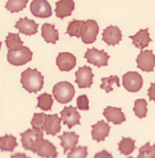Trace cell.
<instances>
[{
  "instance_id": "6",
  "label": "cell",
  "mask_w": 155,
  "mask_h": 158,
  "mask_svg": "<svg viewBox=\"0 0 155 158\" xmlns=\"http://www.w3.org/2000/svg\"><path fill=\"white\" fill-rule=\"evenodd\" d=\"M32 152L44 158H56L58 153L56 148L48 140L41 139L33 148Z\"/></svg>"
},
{
  "instance_id": "28",
  "label": "cell",
  "mask_w": 155,
  "mask_h": 158,
  "mask_svg": "<svg viewBox=\"0 0 155 158\" xmlns=\"http://www.w3.org/2000/svg\"><path fill=\"white\" fill-rule=\"evenodd\" d=\"M28 0H8L6 3V8L11 13L19 12L25 8Z\"/></svg>"
},
{
  "instance_id": "31",
  "label": "cell",
  "mask_w": 155,
  "mask_h": 158,
  "mask_svg": "<svg viewBox=\"0 0 155 158\" xmlns=\"http://www.w3.org/2000/svg\"><path fill=\"white\" fill-rule=\"evenodd\" d=\"M47 114L44 112L41 113H35L33 114V118L31 121V125L32 126L33 129H34L38 132H43L44 126L45 123V120Z\"/></svg>"
},
{
  "instance_id": "5",
  "label": "cell",
  "mask_w": 155,
  "mask_h": 158,
  "mask_svg": "<svg viewBox=\"0 0 155 158\" xmlns=\"http://www.w3.org/2000/svg\"><path fill=\"white\" fill-rule=\"evenodd\" d=\"M84 58L86 59L88 63L100 68L108 65V61L110 56L103 49L99 51L96 48H92L87 49Z\"/></svg>"
},
{
  "instance_id": "16",
  "label": "cell",
  "mask_w": 155,
  "mask_h": 158,
  "mask_svg": "<svg viewBox=\"0 0 155 158\" xmlns=\"http://www.w3.org/2000/svg\"><path fill=\"white\" fill-rule=\"evenodd\" d=\"M60 123H61V118L58 117L57 114H48L45 120L44 131H45L47 135L55 136L61 130Z\"/></svg>"
},
{
  "instance_id": "20",
  "label": "cell",
  "mask_w": 155,
  "mask_h": 158,
  "mask_svg": "<svg viewBox=\"0 0 155 158\" xmlns=\"http://www.w3.org/2000/svg\"><path fill=\"white\" fill-rule=\"evenodd\" d=\"M129 38L132 40V44L141 50L149 46L152 39L150 38L149 28L141 29L134 36H130Z\"/></svg>"
},
{
  "instance_id": "18",
  "label": "cell",
  "mask_w": 155,
  "mask_h": 158,
  "mask_svg": "<svg viewBox=\"0 0 155 158\" xmlns=\"http://www.w3.org/2000/svg\"><path fill=\"white\" fill-rule=\"evenodd\" d=\"M103 115L108 122L112 123L114 125H120L126 120L125 115L120 108L107 106L104 109Z\"/></svg>"
},
{
  "instance_id": "14",
  "label": "cell",
  "mask_w": 155,
  "mask_h": 158,
  "mask_svg": "<svg viewBox=\"0 0 155 158\" xmlns=\"http://www.w3.org/2000/svg\"><path fill=\"white\" fill-rule=\"evenodd\" d=\"M56 65L62 71H70L76 65V58L70 52H60L56 58Z\"/></svg>"
},
{
  "instance_id": "35",
  "label": "cell",
  "mask_w": 155,
  "mask_h": 158,
  "mask_svg": "<svg viewBox=\"0 0 155 158\" xmlns=\"http://www.w3.org/2000/svg\"><path fill=\"white\" fill-rule=\"evenodd\" d=\"M93 158H113V157L111 153H108L106 150H103V151L97 153Z\"/></svg>"
},
{
  "instance_id": "17",
  "label": "cell",
  "mask_w": 155,
  "mask_h": 158,
  "mask_svg": "<svg viewBox=\"0 0 155 158\" xmlns=\"http://www.w3.org/2000/svg\"><path fill=\"white\" fill-rule=\"evenodd\" d=\"M92 138L97 142L104 141L105 139L108 137L110 131V127L103 120L98 121L95 125H92Z\"/></svg>"
},
{
  "instance_id": "39",
  "label": "cell",
  "mask_w": 155,
  "mask_h": 158,
  "mask_svg": "<svg viewBox=\"0 0 155 158\" xmlns=\"http://www.w3.org/2000/svg\"><path fill=\"white\" fill-rule=\"evenodd\" d=\"M127 158H134V157H128Z\"/></svg>"
},
{
  "instance_id": "23",
  "label": "cell",
  "mask_w": 155,
  "mask_h": 158,
  "mask_svg": "<svg viewBox=\"0 0 155 158\" xmlns=\"http://www.w3.org/2000/svg\"><path fill=\"white\" fill-rule=\"evenodd\" d=\"M85 21L74 20L70 22L68 26L66 34L70 36H76L77 38L81 37L84 32Z\"/></svg>"
},
{
  "instance_id": "26",
  "label": "cell",
  "mask_w": 155,
  "mask_h": 158,
  "mask_svg": "<svg viewBox=\"0 0 155 158\" xmlns=\"http://www.w3.org/2000/svg\"><path fill=\"white\" fill-rule=\"evenodd\" d=\"M135 140L131 138L122 137L118 143V149L121 153L124 156L130 155L135 149Z\"/></svg>"
},
{
  "instance_id": "11",
  "label": "cell",
  "mask_w": 155,
  "mask_h": 158,
  "mask_svg": "<svg viewBox=\"0 0 155 158\" xmlns=\"http://www.w3.org/2000/svg\"><path fill=\"white\" fill-rule=\"evenodd\" d=\"M20 135L23 148L26 150H29L32 152L37 141L44 138L43 132H38L34 129H28L21 133Z\"/></svg>"
},
{
  "instance_id": "13",
  "label": "cell",
  "mask_w": 155,
  "mask_h": 158,
  "mask_svg": "<svg viewBox=\"0 0 155 158\" xmlns=\"http://www.w3.org/2000/svg\"><path fill=\"white\" fill-rule=\"evenodd\" d=\"M122 32L117 26H110L106 28L103 33V40L108 46H115L118 44L122 40Z\"/></svg>"
},
{
  "instance_id": "29",
  "label": "cell",
  "mask_w": 155,
  "mask_h": 158,
  "mask_svg": "<svg viewBox=\"0 0 155 158\" xmlns=\"http://www.w3.org/2000/svg\"><path fill=\"white\" fill-rule=\"evenodd\" d=\"M133 111L135 115L139 118L146 117L148 112L147 109V102L145 99H138L134 102Z\"/></svg>"
},
{
  "instance_id": "34",
  "label": "cell",
  "mask_w": 155,
  "mask_h": 158,
  "mask_svg": "<svg viewBox=\"0 0 155 158\" xmlns=\"http://www.w3.org/2000/svg\"><path fill=\"white\" fill-rule=\"evenodd\" d=\"M77 107L80 110H88L89 100L86 95H81L77 98Z\"/></svg>"
},
{
  "instance_id": "9",
  "label": "cell",
  "mask_w": 155,
  "mask_h": 158,
  "mask_svg": "<svg viewBox=\"0 0 155 158\" xmlns=\"http://www.w3.org/2000/svg\"><path fill=\"white\" fill-rule=\"evenodd\" d=\"M30 11L33 16L40 18H48L52 15L51 6L47 0H33Z\"/></svg>"
},
{
  "instance_id": "27",
  "label": "cell",
  "mask_w": 155,
  "mask_h": 158,
  "mask_svg": "<svg viewBox=\"0 0 155 158\" xmlns=\"http://www.w3.org/2000/svg\"><path fill=\"white\" fill-rule=\"evenodd\" d=\"M37 107L41 108L42 110L48 111L52 109L53 104V98L50 94L44 93L37 98Z\"/></svg>"
},
{
  "instance_id": "15",
  "label": "cell",
  "mask_w": 155,
  "mask_h": 158,
  "mask_svg": "<svg viewBox=\"0 0 155 158\" xmlns=\"http://www.w3.org/2000/svg\"><path fill=\"white\" fill-rule=\"evenodd\" d=\"M38 24L33 20H29L27 17L20 18L17 22L15 27L18 29L20 32L26 36H32L37 32Z\"/></svg>"
},
{
  "instance_id": "37",
  "label": "cell",
  "mask_w": 155,
  "mask_h": 158,
  "mask_svg": "<svg viewBox=\"0 0 155 158\" xmlns=\"http://www.w3.org/2000/svg\"><path fill=\"white\" fill-rule=\"evenodd\" d=\"M11 158H30L29 157L27 156L25 153H17L12 155L11 156Z\"/></svg>"
},
{
  "instance_id": "19",
  "label": "cell",
  "mask_w": 155,
  "mask_h": 158,
  "mask_svg": "<svg viewBox=\"0 0 155 158\" xmlns=\"http://www.w3.org/2000/svg\"><path fill=\"white\" fill-rule=\"evenodd\" d=\"M56 15L60 19L71 16L75 7L74 0H60L56 3Z\"/></svg>"
},
{
  "instance_id": "24",
  "label": "cell",
  "mask_w": 155,
  "mask_h": 158,
  "mask_svg": "<svg viewBox=\"0 0 155 158\" xmlns=\"http://www.w3.org/2000/svg\"><path fill=\"white\" fill-rule=\"evenodd\" d=\"M17 146L16 138L12 135H6L0 137V149L2 152H12Z\"/></svg>"
},
{
  "instance_id": "30",
  "label": "cell",
  "mask_w": 155,
  "mask_h": 158,
  "mask_svg": "<svg viewBox=\"0 0 155 158\" xmlns=\"http://www.w3.org/2000/svg\"><path fill=\"white\" fill-rule=\"evenodd\" d=\"M102 84L100 85V88L104 89L106 92L109 93L113 90L112 85L116 84L118 87H120V79L116 76H110L108 77L102 78Z\"/></svg>"
},
{
  "instance_id": "7",
  "label": "cell",
  "mask_w": 155,
  "mask_h": 158,
  "mask_svg": "<svg viewBox=\"0 0 155 158\" xmlns=\"http://www.w3.org/2000/svg\"><path fill=\"white\" fill-rule=\"evenodd\" d=\"M76 80L78 85V88L80 89L90 88L93 84L94 74L92 73V69L91 67L87 65L81 67L76 72Z\"/></svg>"
},
{
  "instance_id": "33",
  "label": "cell",
  "mask_w": 155,
  "mask_h": 158,
  "mask_svg": "<svg viewBox=\"0 0 155 158\" xmlns=\"http://www.w3.org/2000/svg\"><path fill=\"white\" fill-rule=\"evenodd\" d=\"M88 155V148L86 146H78L72 149L68 154L67 158H86Z\"/></svg>"
},
{
  "instance_id": "12",
  "label": "cell",
  "mask_w": 155,
  "mask_h": 158,
  "mask_svg": "<svg viewBox=\"0 0 155 158\" xmlns=\"http://www.w3.org/2000/svg\"><path fill=\"white\" fill-rule=\"evenodd\" d=\"M99 32V26L97 22L93 20L85 21V26L81 36L82 40L85 44H92L95 42Z\"/></svg>"
},
{
  "instance_id": "38",
  "label": "cell",
  "mask_w": 155,
  "mask_h": 158,
  "mask_svg": "<svg viewBox=\"0 0 155 158\" xmlns=\"http://www.w3.org/2000/svg\"><path fill=\"white\" fill-rule=\"evenodd\" d=\"M2 43L0 42V48H1V47H2Z\"/></svg>"
},
{
  "instance_id": "2",
  "label": "cell",
  "mask_w": 155,
  "mask_h": 158,
  "mask_svg": "<svg viewBox=\"0 0 155 158\" xmlns=\"http://www.w3.org/2000/svg\"><path fill=\"white\" fill-rule=\"evenodd\" d=\"M53 96L60 104L70 102L75 94L74 85L68 81H60L56 84L52 90Z\"/></svg>"
},
{
  "instance_id": "21",
  "label": "cell",
  "mask_w": 155,
  "mask_h": 158,
  "mask_svg": "<svg viewBox=\"0 0 155 158\" xmlns=\"http://www.w3.org/2000/svg\"><path fill=\"white\" fill-rule=\"evenodd\" d=\"M61 141V146L64 148V153L68 150H72L76 148L79 140V135L74 132H64L62 135L58 136Z\"/></svg>"
},
{
  "instance_id": "10",
  "label": "cell",
  "mask_w": 155,
  "mask_h": 158,
  "mask_svg": "<svg viewBox=\"0 0 155 158\" xmlns=\"http://www.w3.org/2000/svg\"><path fill=\"white\" fill-rule=\"evenodd\" d=\"M60 115L64 125H67L68 129H72L75 125H80V119L81 116L76 108L72 106H65L60 112Z\"/></svg>"
},
{
  "instance_id": "25",
  "label": "cell",
  "mask_w": 155,
  "mask_h": 158,
  "mask_svg": "<svg viewBox=\"0 0 155 158\" xmlns=\"http://www.w3.org/2000/svg\"><path fill=\"white\" fill-rule=\"evenodd\" d=\"M6 44L8 50L16 51L23 47L24 43L21 40L19 34L10 32L6 37Z\"/></svg>"
},
{
  "instance_id": "22",
  "label": "cell",
  "mask_w": 155,
  "mask_h": 158,
  "mask_svg": "<svg viewBox=\"0 0 155 158\" xmlns=\"http://www.w3.org/2000/svg\"><path fill=\"white\" fill-rule=\"evenodd\" d=\"M41 36L46 43L54 44L59 39V34L57 30L55 28V26L49 23L43 24L41 27Z\"/></svg>"
},
{
  "instance_id": "4",
  "label": "cell",
  "mask_w": 155,
  "mask_h": 158,
  "mask_svg": "<svg viewBox=\"0 0 155 158\" xmlns=\"http://www.w3.org/2000/svg\"><path fill=\"white\" fill-rule=\"evenodd\" d=\"M122 85L127 91L137 92L142 88L143 79L137 71H128L122 76Z\"/></svg>"
},
{
  "instance_id": "36",
  "label": "cell",
  "mask_w": 155,
  "mask_h": 158,
  "mask_svg": "<svg viewBox=\"0 0 155 158\" xmlns=\"http://www.w3.org/2000/svg\"><path fill=\"white\" fill-rule=\"evenodd\" d=\"M149 96L150 97V100L154 101V84H151V87L149 89Z\"/></svg>"
},
{
  "instance_id": "1",
  "label": "cell",
  "mask_w": 155,
  "mask_h": 158,
  "mask_svg": "<svg viewBox=\"0 0 155 158\" xmlns=\"http://www.w3.org/2000/svg\"><path fill=\"white\" fill-rule=\"evenodd\" d=\"M44 79L38 70L28 68L21 73L20 82L29 93H37L43 88Z\"/></svg>"
},
{
  "instance_id": "32",
  "label": "cell",
  "mask_w": 155,
  "mask_h": 158,
  "mask_svg": "<svg viewBox=\"0 0 155 158\" xmlns=\"http://www.w3.org/2000/svg\"><path fill=\"white\" fill-rule=\"evenodd\" d=\"M138 158H155V145L151 146L149 143L139 149Z\"/></svg>"
},
{
  "instance_id": "8",
  "label": "cell",
  "mask_w": 155,
  "mask_h": 158,
  "mask_svg": "<svg viewBox=\"0 0 155 158\" xmlns=\"http://www.w3.org/2000/svg\"><path fill=\"white\" fill-rule=\"evenodd\" d=\"M138 68L146 72L153 71L155 66V57L153 51H141L137 59Z\"/></svg>"
},
{
  "instance_id": "3",
  "label": "cell",
  "mask_w": 155,
  "mask_h": 158,
  "mask_svg": "<svg viewBox=\"0 0 155 158\" xmlns=\"http://www.w3.org/2000/svg\"><path fill=\"white\" fill-rule=\"evenodd\" d=\"M33 52L27 47H22L19 50H8L7 59L11 65L21 66L32 61Z\"/></svg>"
}]
</instances>
